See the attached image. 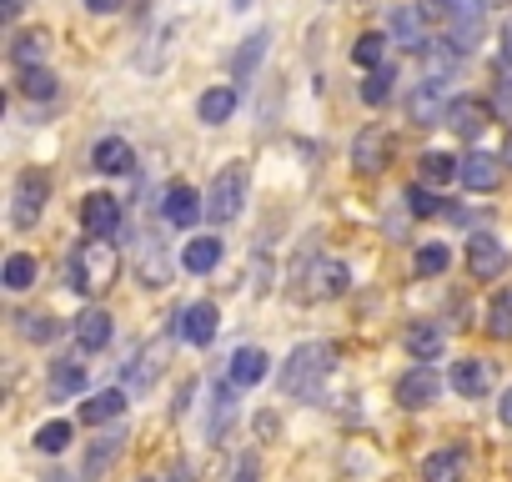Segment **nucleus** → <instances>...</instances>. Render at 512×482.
<instances>
[{"label": "nucleus", "instance_id": "f704fd0d", "mask_svg": "<svg viewBox=\"0 0 512 482\" xmlns=\"http://www.w3.org/2000/svg\"><path fill=\"white\" fill-rule=\"evenodd\" d=\"M382 56H387V36H377V31H367V36L352 46V61H357L362 71H377V66H382Z\"/></svg>", "mask_w": 512, "mask_h": 482}, {"label": "nucleus", "instance_id": "4468645a", "mask_svg": "<svg viewBox=\"0 0 512 482\" xmlns=\"http://www.w3.org/2000/svg\"><path fill=\"white\" fill-rule=\"evenodd\" d=\"M392 36L407 51H427V11L422 6H397L392 11Z\"/></svg>", "mask_w": 512, "mask_h": 482}, {"label": "nucleus", "instance_id": "8fccbe9b", "mask_svg": "<svg viewBox=\"0 0 512 482\" xmlns=\"http://www.w3.org/2000/svg\"><path fill=\"white\" fill-rule=\"evenodd\" d=\"M231 6H236V11H241V6H251V0H231Z\"/></svg>", "mask_w": 512, "mask_h": 482}, {"label": "nucleus", "instance_id": "a878e982", "mask_svg": "<svg viewBox=\"0 0 512 482\" xmlns=\"http://www.w3.org/2000/svg\"><path fill=\"white\" fill-rule=\"evenodd\" d=\"M141 282L146 287H166L171 282V257L161 241H141Z\"/></svg>", "mask_w": 512, "mask_h": 482}, {"label": "nucleus", "instance_id": "6ab92c4d", "mask_svg": "<svg viewBox=\"0 0 512 482\" xmlns=\"http://www.w3.org/2000/svg\"><path fill=\"white\" fill-rule=\"evenodd\" d=\"M76 342H81V352H101L106 342H111V317L101 312V307H86L81 317H76Z\"/></svg>", "mask_w": 512, "mask_h": 482}, {"label": "nucleus", "instance_id": "a19ab883", "mask_svg": "<svg viewBox=\"0 0 512 482\" xmlns=\"http://www.w3.org/2000/svg\"><path fill=\"white\" fill-rule=\"evenodd\" d=\"M407 201H412V216H437V211H442V201H437V191H432L427 181H417V186L407 191Z\"/></svg>", "mask_w": 512, "mask_h": 482}, {"label": "nucleus", "instance_id": "423d86ee", "mask_svg": "<svg viewBox=\"0 0 512 482\" xmlns=\"http://www.w3.org/2000/svg\"><path fill=\"white\" fill-rule=\"evenodd\" d=\"M467 267H472V277H482V282H492V277L507 272V252H502V241H497L492 231H477V236L467 241Z\"/></svg>", "mask_w": 512, "mask_h": 482}, {"label": "nucleus", "instance_id": "09e8293b", "mask_svg": "<svg viewBox=\"0 0 512 482\" xmlns=\"http://www.w3.org/2000/svg\"><path fill=\"white\" fill-rule=\"evenodd\" d=\"M477 6H482V11H487V6H507V0H477Z\"/></svg>", "mask_w": 512, "mask_h": 482}, {"label": "nucleus", "instance_id": "ea45409f", "mask_svg": "<svg viewBox=\"0 0 512 482\" xmlns=\"http://www.w3.org/2000/svg\"><path fill=\"white\" fill-rule=\"evenodd\" d=\"M36 447H41V452H51V457H56V452H66V447H71V422H46V427L36 432Z\"/></svg>", "mask_w": 512, "mask_h": 482}, {"label": "nucleus", "instance_id": "bb28decb", "mask_svg": "<svg viewBox=\"0 0 512 482\" xmlns=\"http://www.w3.org/2000/svg\"><path fill=\"white\" fill-rule=\"evenodd\" d=\"M422 181H427V186H447V181H462V156H447V151H427V156H422Z\"/></svg>", "mask_w": 512, "mask_h": 482}, {"label": "nucleus", "instance_id": "ddd939ff", "mask_svg": "<svg viewBox=\"0 0 512 482\" xmlns=\"http://www.w3.org/2000/svg\"><path fill=\"white\" fill-rule=\"evenodd\" d=\"M91 166H96L101 176H126V171L136 166V151H131V141H121V136H106V141H96V151H91Z\"/></svg>", "mask_w": 512, "mask_h": 482}, {"label": "nucleus", "instance_id": "393cba45", "mask_svg": "<svg viewBox=\"0 0 512 482\" xmlns=\"http://www.w3.org/2000/svg\"><path fill=\"white\" fill-rule=\"evenodd\" d=\"M231 412H236V382H226V387H216V392H211V422H206V437H211V442H221V437H226Z\"/></svg>", "mask_w": 512, "mask_h": 482}, {"label": "nucleus", "instance_id": "c85d7f7f", "mask_svg": "<svg viewBox=\"0 0 512 482\" xmlns=\"http://www.w3.org/2000/svg\"><path fill=\"white\" fill-rule=\"evenodd\" d=\"M81 387H86V362H81V357H66V362H56L51 397H56V402H66V397H76Z\"/></svg>", "mask_w": 512, "mask_h": 482}, {"label": "nucleus", "instance_id": "1a4fd4ad", "mask_svg": "<svg viewBox=\"0 0 512 482\" xmlns=\"http://www.w3.org/2000/svg\"><path fill=\"white\" fill-rule=\"evenodd\" d=\"M216 327H221V312H216V302H191L186 312H181V337L191 342V347H206L211 337H216Z\"/></svg>", "mask_w": 512, "mask_h": 482}, {"label": "nucleus", "instance_id": "9d476101", "mask_svg": "<svg viewBox=\"0 0 512 482\" xmlns=\"http://www.w3.org/2000/svg\"><path fill=\"white\" fill-rule=\"evenodd\" d=\"M492 382H497L492 362H482V357H462V362H452V387H457L462 397H487Z\"/></svg>", "mask_w": 512, "mask_h": 482}, {"label": "nucleus", "instance_id": "f8f14e48", "mask_svg": "<svg viewBox=\"0 0 512 482\" xmlns=\"http://www.w3.org/2000/svg\"><path fill=\"white\" fill-rule=\"evenodd\" d=\"M387 161H392V141H387V131H362V136L352 141V166H357V171L377 176Z\"/></svg>", "mask_w": 512, "mask_h": 482}, {"label": "nucleus", "instance_id": "6e6552de", "mask_svg": "<svg viewBox=\"0 0 512 482\" xmlns=\"http://www.w3.org/2000/svg\"><path fill=\"white\" fill-rule=\"evenodd\" d=\"M437 392H442V377H437L427 362H417V367L402 372V382H397V402H402V407H427V402H437Z\"/></svg>", "mask_w": 512, "mask_h": 482}, {"label": "nucleus", "instance_id": "c756f323", "mask_svg": "<svg viewBox=\"0 0 512 482\" xmlns=\"http://www.w3.org/2000/svg\"><path fill=\"white\" fill-rule=\"evenodd\" d=\"M422 482H462V452H432L422 462Z\"/></svg>", "mask_w": 512, "mask_h": 482}, {"label": "nucleus", "instance_id": "f257e3e1", "mask_svg": "<svg viewBox=\"0 0 512 482\" xmlns=\"http://www.w3.org/2000/svg\"><path fill=\"white\" fill-rule=\"evenodd\" d=\"M332 362H337V347L332 342H302L287 362H282V392L307 402L322 392V382L332 377Z\"/></svg>", "mask_w": 512, "mask_h": 482}, {"label": "nucleus", "instance_id": "72a5a7b5", "mask_svg": "<svg viewBox=\"0 0 512 482\" xmlns=\"http://www.w3.org/2000/svg\"><path fill=\"white\" fill-rule=\"evenodd\" d=\"M487 332L497 342H512V292H497L492 307H487Z\"/></svg>", "mask_w": 512, "mask_h": 482}, {"label": "nucleus", "instance_id": "9b49d317", "mask_svg": "<svg viewBox=\"0 0 512 482\" xmlns=\"http://www.w3.org/2000/svg\"><path fill=\"white\" fill-rule=\"evenodd\" d=\"M407 116L417 121V126H437V121H447V101H442V81H422L412 96H407Z\"/></svg>", "mask_w": 512, "mask_h": 482}, {"label": "nucleus", "instance_id": "20e7f679", "mask_svg": "<svg viewBox=\"0 0 512 482\" xmlns=\"http://www.w3.org/2000/svg\"><path fill=\"white\" fill-rule=\"evenodd\" d=\"M46 196H51L46 171H21V176H16V206H11V221H16V226H36L41 211H46Z\"/></svg>", "mask_w": 512, "mask_h": 482}, {"label": "nucleus", "instance_id": "dca6fc26", "mask_svg": "<svg viewBox=\"0 0 512 482\" xmlns=\"http://www.w3.org/2000/svg\"><path fill=\"white\" fill-rule=\"evenodd\" d=\"M402 342H407V352H412L417 362H437V357H442V347H447L442 322H412Z\"/></svg>", "mask_w": 512, "mask_h": 482}, {"label": "nucleus", "instance_id": "7ed1b4c3", "mask_svg": "<svg viewBox=\"0 0 512 482\" xmlns=\"http://www.w3.org/2000/svg\"><path fill=\"white\" fill-rule=\"evenodd\" d=\"M241 196H246V171H241V166H226V171L211 181V191H206V221H216V226L236 221Z\"/></svg>", "mask_w": 512, "mask_h": 482}, {"label": "nucleus", "instance_id": "cd10ccee", "mask_svg": "<svg viewBox=\"0 0 512 482\" xmlns=\"http://www.w3.org/2000/svg\"><path fill=\"white\" fill-rule=\"evenodd\" d=\"M347 267L342 262H322L317 272H312V297H322V302H337L342 292H347Z\"/></svg>", "mask_w": 512, "mask_h": 482}, {"label": "nucleus", "instance_id": "de8ad7c7", "mask_svg": "<svg viewBox=\"0 0 512 482\" xmlns=\"http://www.w3.org/2000/svg\"><path fill=\"white\" fill-rule=\"evenodd\" d=\"M502 161H507V166H512V136H507V146H502Z\"/></svg>", "mask_w": 512, "mask_h": 482}, {"label": "nucleus", "instance_id": "e433bc0d", "mask_svg": "<svg viewBox=\"0 0 512 482\" xmlns=\"http://www.w3.org/2000/svg\"><path fill=\"white\" fill-rule=\"evenodd\" d=\"M21 91H26L31 101H51V96H56V76H51L46 66H36V71L21 76Z\"/></svg>", "mask_w": 512, "mask_h": 482}, {"label": "nucleus", "instance_id": "473e14b6", "mask_svg": "<svg viewBox=\"0 0 512 482\" xmlns=\"http://www.w3.org/2000/svg\"><path fill=\"white\" fill-rule=\"evenodd\" d=\"M46 46H51V41H46L41 31H31V36H21V41L11 46V61H16L21 71H36V66L46 61Z\"/></svg>", "mask_w": 512, "mask_h": 482}, {"label": "nucleus", "instance_id": "f03ea898", "mask_svg": "<svg viewBox=\"0 0 512 482\" xmlns=\"http://www.w3.org/2000/svg\"><path fill=\"white\" fill-rule=\"evenodd\" d=\"M116 267H121V257H116V247H111V236H91V241H81L76 257H71V287L96 297V292L111 287Z\"/></svg>", "mask_w": 512, "mask_h": 482}, {"label": "nucleus", "instance_id": "58836bf2", "mask_svg": "<svg viewBox=\"0 0 512 482\" xmlns=\"http://www.w3.org/2000/svg\"><path fill=\"white\" fill-rule=\"evenodd\" d=\"M156 362H166V347H161V342L141 352V362H136V372H131V392H146V387H151V372H156Z\"/></svg>", "mask_w": 512, "mask_h": 482}, {"label": "nucleus", "instance_id": "4be33fe9", "mask_svg": "<svg viewBox=\"0 0 512 482\" xmlns=\"http://www.w3.org/2000/svg\"><path fill=\"white\" fill-rule=\"evenodd\" d=\"M121 442H126L121 432H106L101 442H91V452H86V462H81V482H96V477L121 457Z\"/></svg>", "mask_w": 512, "mask_h": 482}, {"label": "nucleus", "instance_id": "39448f33", "mask_svg": "<svg viewBox=\"0 0 512 482\" xmlns=\"http://www.w3.org/2000/svg\"><path fill=\"white\" fill-rule=\"evenodd\" d=\"M487 121H492V106H482L477 96H457V101H447V131H452V136L477 141V136L487 131Z\"/></svg>", "mask_w": 512, "mask_h": 482}, {"label": "nucleus", "instance_id": "79ce46f5", "mask_svg": "<svg viewBox=\"0 0 512 482\" xmlns=\"http://www.w3.org/2000/svg\"><path fill=\"white\" fill-rule=\"evenodd\" d=\"M422 11H427V21H457L472 6H467V0H422Z\"/></svg>", "mask_w": 512, "mask_h": 482}, {"label": "nucleus", "instance_id": "0eeeda50", "mask_svg": "<svg viewBox=\"0 0 512 482\" xmlns=\"http://www.w3.org/2000/svg\"><path fill=\"white\" fill-rule=\"evenodd\" d=\"M81 226H86V236H116L121 231V201L106 196V191H91L81 201Z\"/></svg>", "mask_w": 512, "mask_h": 482}, {"label": "nucleus", "instance_id": "7c9ffc66", "mask_svg": "<svg viewBox=\"0 0 512 482\" xmlns=\"http://www.w3.org/2000/svg\"><path fill=\"white\" fill-rule=\"evenodd\" d=\"M36 277H41V267H36V257H26V252L6 257V272H0V282H6L11 292H26V287H36Z\"/></svg>", "mask_w": 512, "mask_h": 482}, {"label": "nucleus", "instance_id": "a211bd4d", "mask_svg": "<svg viewBox=\"0 0 512 482\" xmlns=\"http://www.w3.org/2000/svg\"><path fill=\"white\" fill-rule=\"evenodd\" d=\"M161 211H166V221H171V226H196V216L206 211V201H201L191 186H171V191H166V201H161Z\"/></svg>", "mask_w": 512, "mask_h": 482}, {"label": "nucleus", "instance_id": "5701e85b", "mask_svg": "<svg viewBox=\"0 0 512 482\" xmlns=\"http://www.w3.org/2000/svg\"><path fill=\"white\" fill-rule=\"evenodd\" d=\"M231 111H236V91H231V86H211V91H201V101H196V116H201L206 126L231 121Z\"/></svg>", "mask_w": 512, "mask_h": 482}, {"label": "nucleus", "instance_id": "49530a36", "mask_svg": "<svg viewBox=\"0 0 512 482\" xmlns=\"http://www.w3.org/2000/svg\"><path fill=\"white\" fill-rule=\"evenodd\" d=\"M502 61H507V66H512V21H507V26H502Z\"/></svg>", "mask_w": 512, "mask_h": 482}, {"label": "nucleus", "instance_id": "c03bdc74", "mask_svg": "<svg viewBox=\"0 0 512 482\" xmlns=\"http://www.w3.org/2000/svg\"><path fill=\"white\" fill-rule=\"evenodd\" d=\"M86 11H96V16H111V11H121V0H86Z\"/></svg>", "mask_w": 512, "mask_h": 482}, {"label": "nucleus", "instance_id": "aec40b11", "mask_svg": "<svg viewBox=\"0 0 512 482\" xmlns=\"http://www.w3.org/2000/svg\"><path fill=\"white\" fill-rule=\"evenodd\" d=\"M216 262H221V236H196V241H186L181 267H186L191 277H206V272H216Z\"/></svg>", "mask_w": 512, "mask_h": 482}, {"label": "nucleus", "instance_id": "2eb2a0df", "mask_svg": "<svg viewBox=\"0 0 512 482\" xmlns=\"http://www.w3.org/2000/svg\"><path fill=\"white\" fill-rule=\"evenodd\" d=\"M262 377H267V352H262V347H236V352H231L226 382H236V387H256Z\"/></svg>", "mask_w": 512, "mask_h": 482}, {"label": "nucleus", "instance_id": "2f4dec72", "mask_svg": "<svg viewBox=\"0 0 512 482\" xmlns=\"http://www.w3.org/2000/svg\"><path fill=\"white\" fill-rule=\"evenodd\" d=\"M447 267H452V252L442 247V241H427V247L412 257V272H417V277H442Z\"/></svg>", "mask_w": 512, "mask_h": 482}, {"label": "nucleus", "instance_id": "a18cd8bd", "mask_svg": "<svg viewBox=\"0 0 512 482\" xmlns=\"http://www.w3.org/2000/svg\"><path fill=\"white\" fill-rule=\"evenodd\" d=\"M497 417H502V422H507V427H512V387H507V392H502V402H497Z\"/></svg>", "mask_w": 512, "mask_h": 482}, {"label": "nucleus", "instance_id": "c9c22d12", "mask_svg": "<svg viewBox=\"0 0 512 482\" xmlns=\"http://www.w3.org/2000/svg\"><path fill=\"white\" fill-rule=\"evenodd\" d=\"M387 96H392V66L367 71V81H362V101H367V106H382Z\"/></svg>", "mask_w": 512, "mask_h": 482}, {"label": "nucleus", "instance_id": "b1692460", "mask_svg": "<svg viewBox=\"0 0 512 482\" xmlns=\"http://www.w3.org/2000/svg\"><path fill=\"white\" fill-rule=\"evenodd\" d=\"M267 46H272V36H267V31L246 36V46L231 56V76H236V81H251V76H256V66H262V56H267Z\"/></svg>", "mask_w": 512, "mask_h": 482}, {"label": "nucleus", "instance_id": "37998d69", "mask_svg": "<svg viewBox=\"0 0 512 482\" xmlns=\"http://www.w3.org/2000/svg\"><path fill=\"white\" fill-rule=\"evenodd\" d=\"M492 116L512 126V76H502V81H497V91H492Z\"/></svg>", "mask_w": 512, "mask_h": 482}, {"label": "nucleus", "instance_id": "4c0bfd02", "mask_svg": "<svg viewBox=\"0 0 512 482\" xmlns=\"http://www.w3.org/2000/svg\"><path fill=\"white\" fill-rule=\"evenodd\" d=\"M56 332H61V327H56V317H46V312H26V317H21V337H26V342H51Z\"/></svg>", "mask_w": 512, "mask_h": 482}, {"label": "nucleus", "instance_id": "412c9836", "mask_svg": "<svg viewBox=\"0 0 512 482\" xmlns=\"http://www.w3.org/2000/svg\"><path fill=\"white\" fill-rule=\"evenodd\" d=\"M121 412H126V392H121V387H111V392H96V397H86V402H81V422H86V427L116 422Z\"/></svg>", "mask_w": 512, "mask_h": 482}, {"label": "nucleus", "instance_id": "f3484780", "mask_svg": "<svg viewBox=\"0 0 512 482\" xmlns=\"http://www.w3.org/2000/svg\"><path fill=\"white\" fill-rule=\"evenodd\" d=\"M502 181V166H497V156H487V151H472V156H462V186L467 191H492Z\"/></svg>", "mask_w": 512, "mask_h": 482}]
</instances>
